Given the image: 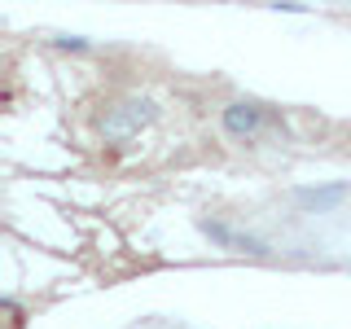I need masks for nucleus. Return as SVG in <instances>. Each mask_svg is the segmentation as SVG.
Wrapping results in <instances>:
<instances>
[{
	"label": "nucleus",
	"instance_id": "obj_2",
	"mask_svg": "<svg viewBox=\"0 0 351 329\" xmlns=\"http://www.w3.org/2000/svg\"><path fill=\"white\" fill-rule=\"evenodd\" d=\"M347 197V184H329V189H299V206H329Z\"/></svg>",
	"mask_w": 351,
	"mask_h": 329
},
{
	"label": "nucleus",
	"instance_id": "obj_1",
	"mask_svg": "<svg viewBox=\"0 0 351 329\" xmlns=\"http://www.w3.org/2000/svg\"><path fill=\"white\" fill-rule=\"evenodd\" d=\"M259 127H263V110H259V106L233 101V106L224 110V132H228V136L250 141V136H259Z\"/></svg>",
	"mask_w": 351,
	"mask_h": 329
}]
</instances>
